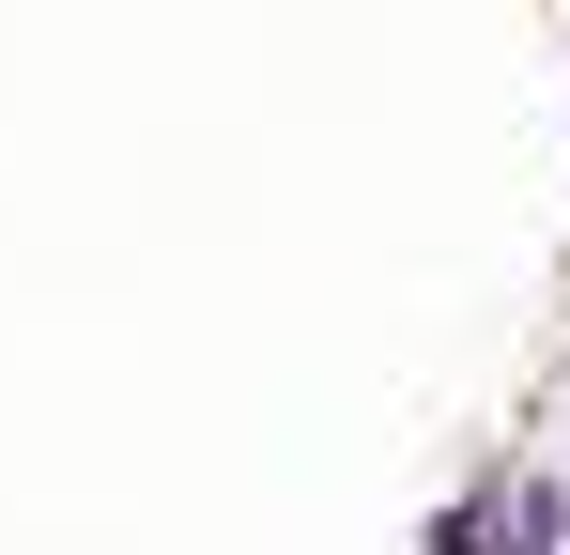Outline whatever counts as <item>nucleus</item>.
I'll return each instance as SVG.
<instances>
[{"instance_id":"1","label":"nucleus","mask_w":570,"mask_h":555,"mask_svg":"<svg viewBox=\"0 0 570 555\" xmlns=\"http://www.w3.org/2000/svg\"><path fill=\"white\" fill-rule=\"evenodd\" d=\"M432 555H493V494H478V509H448V525H432Z\"/></svg>"}]
</instances>
